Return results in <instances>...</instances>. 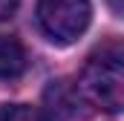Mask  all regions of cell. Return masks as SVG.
<instances>
[{
    "instance_id": "4",
    "label": "cell",
    "mask_w": 124,
    "mask_h": 121,
    "mask_svg": "<svg viewBox=\"0 0 124 121\" xmlns=\"http://www.w3.org/2000/svg\"><path fill=\"white\" fill-rule=\"evenodd\" d=\"M26 49L20 46L17 38L12 35H0V81H12L17 75L26 72Z\"/></svg>"
},
{
    "instance_id": "3",
    "label": "cell",
    "mask_w": 124,
    "mask_h": 121,
    "mask_svg": "<svg viewBox=\"0 0 124 121\" xmlns=\"http://www.w3.org/2000/svg\"><path fill=\"white\" fill-rule=\"evenodd\" d=\"M46 104H49V113L61 121H69L78 115V90L69 87L66 81H52L49 90H46Z\"/></svg>"
},
{
    "instance_id": "6",
    "label": "cell",
    "mask_w": 124,
    "mask_h": 121,
    "mask_svg": "<svg viewBox=\"0 0 124 121\" xmlns=\"http://www.w3.org/2000/svg\"><path fill=\"white\" fill-rule=\"evenodd\" d=\"M17 3H20V0H0V20L12 17V12L17 9Z\"/></svg>"
},
{
    "instance_id": "2",
    "label": "cell",
    "mask_w": 124,
    "mask_h": 121,
    "mask_svg": "<svg viewBox=\"0 0 124 121\" xmlns=\"http://www.w3.org/2000/svg\"><path fill=\"white\" fill-rule=\"evenodd\" d=\"M90 0H38V23L52 43H72L90 26Z\"/></svg>"
},
{
    "instance_id": "5",
    "label": "cell",
    "mask_w": 124,
    "mask_h": 121,
    "mask_svg": "<svg viewBox=\"0 0 124 121\" xmlns=\"http://www.w3.org/2000/svg\"><path fill=\"white\" fill-rule=\"evenodd\" d=\"M0 121H49V115L32 104H3Z\"/></svg>"
},
{
    "instance_id": "1",
    "label": "cell",
    "mask_w": 124,
    "mask_h": 121,
    "mask_svg": "<svg viewBox=\"0 0 124 121\" xmlns=\"http://www.w3.org/2000/svg\"><path fill=\"white\" fill-rule=\"evenodd\" d=\"M81 95L104 113H124V43H104L87 58Z\"/></svg>"
},
{
    "instance_id": "7",
    "label": "cell",
    "mask_w": 124,
    "mask_h": 121,
    "mask_svg": "<svg viewBox=\"0 0 124 121\" xmlns=\"http://www.w3.org/2000/svg\"><path fill=\"white\" fill-rule=\"evenodd\" d=\"M107 6H110L116 15H121V17H124V0H107Z\"/></svg>"
}]
</instances>
